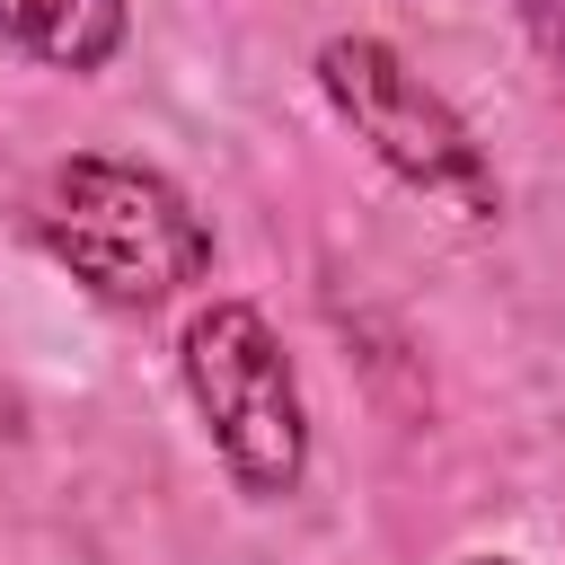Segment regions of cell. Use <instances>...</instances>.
Instances as JSON below:
<instances>
[{"mask_svg":"<svg viewBox=\"0 0 565 565\" xmlns=\"http://www.w3.org/2000/svg\"><path fill=\"white\" fill-rule=\"evenodd\" d=\"M18 424H26V406H18V388H9V380H0V441H9V433H18Z\"/></svg>","mask_w":565,"mask_h":565,"instance_id":"6","label":"cell"},{"mask_svg":"<svg viewBox=\"0 0 565 565\" xmlns=\"http://www.w3.org/2000/svg\"><path fill=\"white\" fill-rule=\"evenodd\" d=\"M0 44L35 71L97 79L132 44V0H0Z\"/></svg>","mask_w":565,"mask_h":565,"instance_id":"4","label":"cell"},{"mask_svg":"<svg viewBox=\"0 0 565 565\" xmlns=\"http://www.w3.org/2000/svg\"><path fill=\"white\" fill-rule=\"evenodd\" d=\"M459 565H521V556H503V547H477V556H459Z\"/></svg>","mask_w":565,"mask_h":565,"instance_id":"7","label":"cell"},{"mask_svg":"<svg viewBox=\"0 0 565 565\" xmlns=\"http://www.w3.org/2000/svg\"><path fill=\"white\" fill-rule=\"evenodd\" d=\"M177 388L221 459V477L247 494V503H282L309 486V459H318V424H309V388H300V362L282 344V327L221 291L185 318L177 335Z\"/></svg>","mask_w":565,"mask_h":565,"instance_id":"2","label":"cell"},{"mask_svg":"<svg viewBox=\"0 0 565 565\" xmlns=\"http://www.w3.org/2000/svg\"><path fill=\"white\" fill-rule=\"evenodd\" d=\"M521 9V35H530V53L547 62V79L565 88V0H512Z\"/></svg>","mask_w":565,"mask_h":565,"instance_id":"5","label":"cell"},{"mask_svg":"<svg viewBox=\"0 0 565 565\" xmlns=\"http://www.w3.org/2000/svg\"><path fill=\"white\" fill-rule=\"evenodd\" d=\"M35 247L97 300L124 318H150L168 300H185L194 282H212V212L150 159L124 150H71L44 168L35 185Z\"/></svg>","mask_w":565,"mask_h":565,"instance_id":"1","label":"cell"},{"mask_svg":"<svg viewBox=\"0 0 565 565\" xmlns=\"http://www.w3.org/2000/svg\"><path fill=\"white\" fill-rule=\"evenodd\" d=\"M309 79L327 97V115L424 203H441L450 221H494L503 212V177L477 141V124L371 26H344L309 53Z\"/></svg>","mask_w":565,"mask_h":565,"instance_id":"3","label":"cell"}]
</instances>
